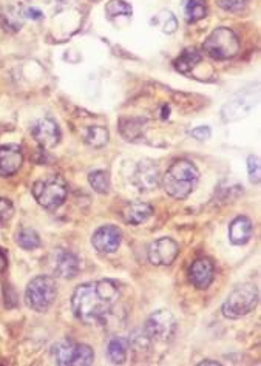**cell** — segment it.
Listing matches in <instances>:
<instances>
[{
  "mask_svg": "<svg viewBox=\"0 0 261 366\" xmlns=\"http://www.w3.org/2000/svg\"><path fill=\"white\" fill-rule=\"evenodd\" d=\"M53 269H55V274L57 275V277L71 280L76 277L79 272V260L76 255H74V253L61 249L56 252Z\"/></svg>",
  "mask_w": 261,
  "mask_h": 366,
  "instance_id": "obj_15",
  "label": "cell"
},
{
  "mask_svg": "<svg viewBox=\"0 0 261 366\" xmlns=\"http://www.w3.org/2000/svg\"><path fill=\"white\" fill-rule=\"evenodd\" d=\"M161 183L160 169L152 161H141L133 174V184L141 192H150Z\"/></svg>",
  "mask_w": 261,
  "mask_h": 366,
  "instance_id": "obj_10",
  "label": "cell"
},
{
  "mask_svg": "<svg viewBox=\"0 0 261 366\" xmlns=\"http://www.w3.org/2000/svg\"><path fill=\"white\" fill-rule=\"evenodd\" d=\"M252 221L248 216H238L229 226V238L234 244H246L252 237Z\"/></svg>",
  "mask_w": 261,
  "mask_h": 366,
  "instance_id": "obj_17",
  "label": "cell"
},
{
  "mask_svg": "<svg viewBox=\"0 0 261 366\" xmlns=\"http://www.w3.org/2000/svg\"><path fill=\"white\" fill-rule=\"evenodd\" d=\"M132 6L124 0H110L106 5V14L110 19L118 16H132Z\"/></svg>",
  "mask_w": 261,
  "mask_h": 366,
  "instance_id": "obj_26",
  "label": "cell"
},
{
  "mask_svg": "<svg viewBox=\"0 0 261 366\" xmlns=\"http://www.w3.org/2000/svg\"><path fill=\"white\" fill-rule=\"evenodd\" d=\"M119 297V286L113 280L87 283L74 290L71 306L74 316L85 325L102 323Z\"/></svg>",
  "mask_w": 261,
  "mask_h": 366,
  "instance_id": "obj_1",
  "label": "cell"
},
{
  "mask_svg": "<svg viewBox=\"0 0 261 366\" xmlns=\"http://www.w3.org/2000/svg\"><path fill=\"white\" fill-rule=\"evenodd\" d=\"M189 277L192 285L197 289H207L212 285L215 277L213 263L207 258H199L197 261H193V265L190 266V271H189Z\"/></svg>",
  "mask_w": 261,
  "mask_h": 366,
  "instance_id": "obj_13",
  "label": "cell"
},
{
  "mask_svg": "<svg viewBox=\"0 0 261 366\" xmlns=\"http://www.w3.org/2000/svg\"><path fill=\"white\" fill-rule=\"evenodd\" d=\"M124 220L132 226H139L153 215V207L147 203H132L124 209Z\"/></svg>",
  "mask_w": 261,
  "mask_h": 366,
  "instance_id": "obj_18",
  "label": "cell"
},
{
  "mask_svg": "<svg viewBox=\"0 0 261 366\" xmlns=\"http://www.w3.org/2000/svg\"><path fill=\"white\" fill-rule=\"evenodd\" d=\"M204 51L216 61H226L238 55L240 41L230 28L220 27L211 33L204 42Z\"/></svg>",
  "mask_w": 261,
  "mask_h": 366,
  "instance_id": "obj_5",
  "label": "cell"
},
{
  "mask_svg": "<svg viewBox=\"0 0 261 366\" xmlns=\"http://www.w3.org/2000/svg\"><path fill=\"white\" fill-rule=\"evenodd\" d=\"M122 241L121 230L115 226H102L96 230L92 243L93 248L101 253H113Z\"/></svg>",
  "mask_w": 261,
  "mask_h": 366,
  "instance_id": "obj_11",
  "label": "cell"
},
{
  "mask_svg": "<svg viewBox=\"0 0 261 366\" xmlns=\"http://www.w3.org/2000/svg\"><path fill=\"white\" fill-rule=\"evenodd\" d=\"M211 134H212V132L209 127H197V129L192 130V136L198 141H206L211 138Z\"/></svg>",
  "mask_w": 261,
  "mask_h": 366,
  "instance_id": "obj_30",
  "label": "cell"
},
{
  "mask_svg": "<svg viewBox=\"0 0 261 366\" xmlns=\"http://www.w3.org/2000/svg\"><path fill=\"white\" fill-rule=\"evenodd\" d=\"M180 253V248H178L176 241L171 238H160V240L153 241L148 246V261L155 266H169L175 261V258Z\"/></svg>",
  "mask_w": 261,
  "mask_h": 366,
  "instance_id": "obj_8",
  "label": "cell"
},
{
  "mask_svg": "<svg viewBox=\"0 0 261 366\" xmlns=\"http://www.w3.org/2000/svg\"><path fill=\"white\" fill-rule=\"evenodd\" d=\"M6 266H8V260H6V253L0 249V274H2Z\"/></svg>",
  "mask_w": 261,
  "mask_h": 366,
  "instance_id": "obj_32",
  "label": "cell"
},
{
  "mask_svg": "<svg viewBox=\"0 0 261 366\" xmlns=\"http://www.w3.org/2000/svg\"><path fill=\"white\" fill-rule=\"evenodd\" d=\"M258 290L252 285H243L235 288L223 304V316L227 318H240L248 316L257 308Z\"/></svg>",
  "mask_w": 261,
  "mask_h": 366,
  "instance_id": "obj_6",
  "label": "cell"
},
{
  "mask_svg": "<svg viewBox=\"0 0 261 366\" xmlns=\"http://www.w3.org/2000/svg\"><path fill=\"white\" fill-rule=\"evenodd\" d=\"M183 10H184L185 20H188L189 24H193V22H198L203 17H206L207 14L206 0H184Z\"/></svg>",
  "mask_w": 261,
  "mask_h": 366,
  "instance_id": "obj_20",
  "label": "cell"
},
{
  "mask_svg": "<svg viewBox=\"0 0 261 366\" xmlns=\"http://www.w3.org/2000/svg\"><path fill=\"white\" fill-rule=\"evenodd\" d=\"M248 0H218V5L226 11H240Z\"/></svg>",
  "mask_w": 261,
  "mask_h": 366,
  "instance_id": "obj_29",
  "label": "cell"
},
{
  "mask_svg": "<svg viewBox=\"0 0 261 366\" xmlns=\"http://www.w3.org/2000/svg\"><path fill=\"white\" fill-rule=\"evenodd\" d=\"M61 2H65V0H61Z\"/></svg>",
  "mask_w": 261,
  "mask_h": 366,
  "instance_id": "obj_34",
  "label": "cell"
},
{
  "mask_svg": "<svg viewBox=\"0 0 261 366\" xmlns=\"http://www.w3.org/2000/svg\"><path fill=\"white\" fill-rule=\"evenodd\" d=\"M80 345L71 340H61L51 348V356H53L56 365L61 366H78Z\"/></svg>",
  "mask_w": 261,
  "mask_h": 366,
  "instance_id": "obj_16",
  "label": "cell"
},
{
  "mask_svg": "<svg viewBox=\"0 0 261 366\" xmlns=\"http://www.w3.org/2000/svg\"><path fill=\"white\" fill-rule=\"evenodd\" d=\"M31 134L36 139V143L42 148H53L59 144V141H61L59 125L50 118L39 119V121L31 127Z\"/></svg>",
  "mask_w": 261,
  "mask_h": 366,
  "instance_id": "obj_9",
  "label": "cell"
},
{
  "mask_svg": "<svg viewBox=\"0 0 261 366\" xmlns=\"http://www.w3.org/2000/svg\"><path fill=\"white\" fill-rule=\"evenodd\" d=\"M201 59H203V56H201V53L197 48H188L183 51L180 57L176 59L175 66L180 73H189L201 62Z\"/></svg>",
  "mask_w": 261,
  "mask_h": 366,
  "instance_id": "obj_21",
  "label": "cell"
},
{
  "mask_svg": "<svg viewBox=\"0 0 261 366\" xmlns=\"http://www.w3.org/2000/svg\"><path fill=\"white\" fill-rule=\"evenodd\" d=\"M14 215V206L10 199L0 198V223H8Z\"/></svg>",
  "mask_w": 261,
  "mask_h": 366,
  "instance_id": "obj_28",
  "label": "cell"
},
{
  "mask_svg": "<svg viewBox=\"0 0 261 366\" xmlns=\"http://www.w3.org/2000/svg\"><path fill=\"white\" fill-rule=\"evenodd\" d=\"M17 244L22 249L25 251H33L41 246V238L37 235L36 230L33 229H24L17 234Z\"/></svg>",
  "mask_w": 261,
  "mask_h": 366,
  "instance_id": "obj_25",
  "label": "cell"
},
{
  "mask_svg": "<svg viewBox=\"0 0 261 366\" xmlns=\"http://www.w3.org/2000/svg\"><path fill=\"white\" fill-rule=\"evenodd\" d=\"M129 348H130V340H127L124 337L111 339L107 348L108 358L116 365L124 363V360L127 358V353H129Z\"/></svg>",
  "mask_w": 261,
  "mask_h": 366,
  "instance_id": "obj_19",
  "label": "cell"
},
{
  "mask_svg": "<svg viewBox=\"0 0 261 366\" xmlns=\"http://www.w3.org/2000/svg\"><path fill=\"white\" fill-rule=\"evenodd\" d=\"M248 171H249L251 183L260 184L261 170H260V158H258V156H249V158H248Z\"/></svg>",
  "mask_w": 261,
  "mask_h": 366,
  "instance_id": "obj_27",
  "label": "cell"
},
{
  "mask_svg": "<svg viewBox=\"0 0 261 366\" xmlns=\"http://www.w3.org/2000/svg\"><path fill=\"white\" fill-rule=\"evenodd\" d=\"M25 16L29 19H34V20H41L43 17V14L39 10H34V8H28L25 13Z\"/></svg>",
  "mask_w": 261,
  "mask_h": 366,
  "instance_id": "obj_31",
  "label": "cell"
},
{
  "mask_svg": "<svg viewBox=\"0 0 261 366\" xmlns=\"http://www.w3.org/2000/svg\"><path fill=\"white\" fill-rule=\"evenodd\" d=\"M204 365H215V366H220L221 363L213 362V360H204V362H201V363H199V366H204Z\"/></svg>",
  "mask_w": 261,
  "mask_h": 366,
  "instance_id": "obj_33",
  "label": "cell"
},
{
  "mask_svg": "<svg viewBox=\"0 0 261 366\" xmlns=\"http://www.w3.org/2000/svg\"><path fill=\"white\" fill-rule=\"evenodd\" d=\"M57 295L56 283L47 275H39L28 283L25 290V302L28 308L36 312H45L55 303Z\"/></svg>",
  "mask_w": 261,
  "mask_h": 366,
  "instance_id": "obj_4",
  "label": "cell"
},
{
  "mask_svg": "<svg viewBox=\"0 0 261 366\" xmlns=\"http://www.w3.org/2000/svg\"><path fill=\"white\" fill-rule=\"evenodd\" d=\"M88 183H90L93 190L101 193V195H106L110 190V178L107 171L104 170L92 171V174L88 175Z\"/></svg>",
  "mask_w": 261,
  "mask_h": 366,
  "instance_id": "obj_24",
  "label": "cell"
},
{
  "mask_svg": "<svg viewBox=\"0 0 261 366\" xmlns=\"http://www.w3.org/2000/svg\"><path fill=\"white\" fill-rule=\"evenodd\" d=\"M253 104L255 101H253L252 96L238 94L225 104V107L221 110L223 119L225 121H238V119L246 118L251 113Z\"/></svg>",
  "mask_w": 261,
  "mask_h": 366,
  "instance_id": "obj_14",
  "label": "cell"
},
{
  "mask_svg": "<svg viewBox=\"0 0 261 366\" xmlns=\"http://www.w3.org/2000/svg\"><path fill=\"white\" fill-rule=\"evenodd\" d=\"M152 25L156 27V28H160L162 33L171 34V33L176 31L178 22H176V17L170 11L162 10L152 19Z\"/></svg>",
  "mask_w": 261,
  "mask_h": 366,
  "instance_id": "obj_22",
  "label": "cell"
},
{
  "mask_svg": "<svg viewBox=\"0 0 261 366\" xmlns=\"http://www.w3.org/2000/svg\"><path fill=\"white\" fill-rule=\"evenodd\" d=\"M85 141L94 148H101L108 143V130L106 127H92L85 134Z\"/></svg>",
  "mask_w": 261,
  "mask_h": 366,
  "instance_id": "obj_23",
  "label": "cell"
},
{
  "mask_svg": "<svg viewBox=\"0 0 261 366\" xmlns=\"http://www.w3.org/2000/svg\"><path fill=\"white\" fill-rule=\"evenodd\" d=\"M22 162H24V155L19 146L8 144L0 147V176H13L19 171Z\"/></svg>",
  "mask_w": 261,
  "mask_h": 366,
  "instance_id": "obj_12",
  "label": "cell"
},
{
  "mask_svg": "<svg viewBox=\"0 0 261 366\" xmlns=\"http://www.w3.org/2000/svg\"><path fill=\"white\" fill-rule=\"evenodd\" d=\"M199 179V171L195 164L180 160L174 162L162 176V188L167 195L176 199L188 198L195 190Z\"/></svg>",
  "mask_w": 261,
  "mask_h": 366,
  "instance_id": "obj_2",
  "label": "cell"
},
{
  "mask_svg": "<svg viewBox=\"0 0 261 366\" xmlns=\"http://www.w3.org/2000/svg\"><path fill=\"white\" fill-rule=\"evenodd\" d=\"M175 328L176 322L174 314L167 309H160L147 318L144 334L150 340L167 342L171 339V335L175 334Z\"/></svg>",
  "mask_w": 261,
  "mask_h": 366,
  "instance_id": "obj_7",
  "label": "cell"
},
{
  "mask_svg": "<svg viewBox=\"0 0 261 366\" xmlns=\"http://www.w3.org/2000/svg\"><path fill=\"white\" fill-rule=\"evenodd\" d=\"M33 195L43 209L56 211L66 199V184L61 176L51 175L34 183Z\"/></svg>",
  "mask_w": 261,
  "mask_h": 366,
  "instance_id": "obj_3",
  "label": "cell"
}]
</instances>
